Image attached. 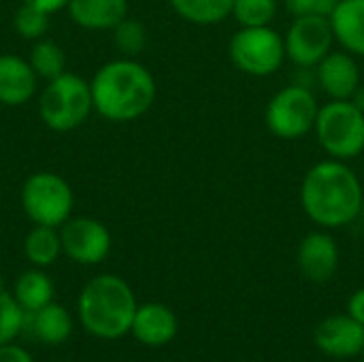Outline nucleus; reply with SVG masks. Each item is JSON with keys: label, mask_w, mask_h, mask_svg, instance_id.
Segmentation results:
<instances>
[{"label": "nucleus", "mask_w": 364, "mask_h": 362, "mask_svg": "<svg viewBox=\"0 0 364 362\" xmlns=\"http://www.w3.org/2000/svg\"><path fill=\"white\" fill-rule=\"evenodd\" d=\"M23 2L30 4V6H36V9H41V11L49 13V15H53V13H60L62 9H68L70 0H23Z\"/></svg>", "instance_id": "obj_30"}, {"label": "nucleus", "mask_w": 364, "mask_h": 362, "mask_svg": "<svg viewBox=\"0 0 364 362\" xmlns=\"http://www.w3.org/2000/svg\"><path fill=\"white\" fill-rule=\"evenodd\" d=\"M23 333H30L41 344L60 346L73 333V318H70V314L62 305L49 303V305H45L38 312H32V314L28 312L26 331Z\"/></svg>", "instance_id": "obj_18"}, {"label": "nucleus", "mask_w": 364, "mask_h": 362, "mask_svg": "<svg viewBox=\"0 0 364 362\" xmlns=\"http://www.w3.org/2000/svg\"><path fill=\"white\" fill-rule=\"evenodd\" d=\"M136 297L126 280L113 273L92 277L79 292L77 314L83 329L102 341H115L130 333Z\"/></svg>", "instance_id": "obj_3"}, {"label": "nucleus", "mask_w": 364, "mask_h": 362, "mask_svg": "<svg viewBox=\"0 0 364 362\" xmlns=\"http://www.w3.org/2000/svg\"><path fill=\"white\" fill-rule=\"evenodd\" d=\"M49 23H51V15L36 9V6H30V4H21L15 15H13V28L15 32L26 38V41H38V38H45L47 30H49Z\"/></svg>", "instance_id": "obj_26"}, {"label": "nucleus", "mask_w": 364, "mask_h": 362, "mask_svg": "<svg viewBox=\"0 0 364 362\" xmlns=\"http://www.w3.org/2000/svg\"><path fill=\"white\" fill-rule=\"evenodd\" d=\"M305 215L324 230H337L360 218L364 188L350 162L326 158L307 169L299 190Z\"/></svg>", "instance_id": "obj_1"}, {"label": "nucleus", "mask_w": 364, "mask_h": 362, "mask_svg": "<svg viewBox=\"0 0 364 362\" xmlns=\"http://www.w3.org/2000/svg\"><path fill=\"white\" fill-rule=\"evenodd\" d=\"M279 13V0H235L232 17L239 26H273Z\"/></svg>", "instance_id": "obj_23"}, {"label": "nucleus", "mask_w": 364, "mask_h": 362, "mask_svg": "<svg viewBox=\"0 0 364 362\" xmlns=\"http://www.w3.org/2000/svg\"><path fill=\"white\" fill-rule=\"evenodd\" d=\"M0 292H4V280L0 277Z\"/></svg>", "instance_id": "obj_32"}, {"label": "nucleus", "mask_w": 364, "mask_h": 362, "mask_svg": "<svg viewBox=\"0 0 364 362\" xmlns=\"http://www.w3.org/2000/svg\"><path fill=\"white\" fill-rule=\"evenodd\" d=\"M90 87L94 111L113 124L143 117L158 96L151 70L134 58H117L102 64L94 73Z\"/></svg>", "instance_id": "obj_2"}, {"label": "nucleus", "mask_w": 364, "mask_h": 362, "mask_svg": "<svg viewBox=\"0 0 364 362\" xmlns=\"http://www.w3.org/2000/svg\"><path fill=\"white\" fill-rule=\"evenodd\" d=\"M23 256L36 269L51 267L62 256L60 228L34 224L23 239Z\"/></svg>", "instance_id": "obj_19"}, {"label": "nucleus", "mask_w": 364, "mask_h": 362, "mask_svg": "<svg viewBox=\"0 0 364 362\" xmlns=\"http://www.w3.org/2000/svg\"><path fill=\"white\" fill-rule=\"evenodd\" d=\"M68 15L83 30H113L128 17V0H70Z\"/></svg>", "instance_id": "obj_17"}, {"label": "nucleus", "mask_w": 364, "mask_h": 362, "mask_svg": "<svg viewBox=\"0 0 364 362\" xmlns=\"http://www.w3.org/2000/svg\"><path fill=\"white\" fill-rule=\"evenodd\" d=\"M168 4L188 23L218 26L232 17L235 0H168Z\"/></svg>", "instance_id": "obj_21"}, {"label": "nucleus", "mask_w": 364, "mask_h": 362, "mask_svg": "<svg viewBox=\"0 0 364 362\" xmlns=\"http://www.w3.org/2000/svg\"><path fill=\"white\" fill-rule=\"evenodd\" d=\"M179 331L177 316L162 303H145L136 307L130 333L132 337L149 348H162L175 339Z\"/></svg>", "instance_id": "obj_14"}, {"label": "nucleus", "mask_w": 364, "mask_h": 362, "mask_svg": "<svg viewBox=\"0 0 364 362\" xmlns=\"http://www.w3.org/2000/svg\"><path fill=\"white\" fill-rule=\"evenodd\" d=\"M350 100H352V102H354V105H356V107H358V109L364 113V83L358 85V90L352 94V98H350Z\"/></svg>", "instance_id": "obj_31"}, {"label": "nucleus", "mask_w": 364, "mask_h": 362, "mask_svg": "<svg viewBox=\"0 0 364 362\" xmlns=\"http://www.w3.org/2000/svg\"><path fill=\"white\" fill-rule=\"evenodd\" d=\"M53 282L51 277L43 271V269H28L23 271L17 282H15V290L13 297L17 299V303L26 309V312H38L45 305L53 303Z\"/></svg>", "instance_id": "obj_20"}, {"label": "nucleus", "mask_w": 364, "mask_h": 362, "mask_svg": "<svg viewBox=\"0 0 364 362\" xmlns=\"http://www.w3.org/2000/svg\"><path fill=\"white\" fill-rule=\"evenodd\" d=\"M314 341L331 358H356L364 350V326L350 314H337L316 326Z\"/></svg>", "instance_id": "obj_12"}, {"label": "nucleus", "mask_w": 364, "mask_h": 362, "mask_svg": "<svg viewBox=\"0 0 364 362\" xmlns=\"http://www.w3.org/2000/svg\"><path fill=\"white\" fill-rule=\"evenodd\" d=\"M320 102L311 87L288 83L277 90L264 109V124L269 132L282 141H299L314 132Z\"/></svg>", "instance_id": "obj_6"}, {"label": "nucleus", "mask_w": 364, "mask_h": 362, "mask_svg": "<svg viewBox=\"0 0 364 362\" xmlns=\"http://www.w3.org/2000/svg\"><path fill=\"white\" fill-rule=\"evenodd\" d=\"M316 83L326 94L328 100H350L352 94L363 83L360 66L356 55L346 49L331 51L316 68Z\"/></svg>", "instance_id": "obj_13"}, {"label": "nucleus", "mask_w": 364, "mask_h": 362, "mask_svg": "<svg viewBox=\"0 0 364 362\" xmlns=\"http://www.w3.org/2000/svg\"><path fill=\"white\" fill-rule=\"evenodd\" d=\"M314 134L328 158L352 162L364 154V113L352 100H328L320 105Z\"/></svg>", "instance_id": "obj_5"}, {"label": "nucleus", "mask_w": 364, "mask_h": 362, "mask_svg": "<svg viewBox=\"0 0 364 362\" xmlns=\"http://www.w3.org/2000/svg\"><path fill=\"white\" fill-rule=\"evenodd\" d=\"M28 312L17 303L13 292H0V346L15 344V339L26 331Z\"/></svg>", "instance_id": "obj_24"}, {"label": "nucleus", "mask_w": 364, "mask_h": 362, "mask_svg": "<svg viewBox=\"0 0 364 362\" xmlns=\"http://www.w3.org/2000/svg\"><path fill=\"white\" fill-rule=\"evenodd\" d=\"M282 2L292 17H305V15L331 17L339 0H282Z\"/></svg>", "instance_id": "obj_27"}, {"label": "nucleus", "mask_w": 364, "mask_h": 362, "mask_svg": "<svg viewBox=\"0 0 364 362\" xmlns=\"http://www.w3.org/2000/svg\"><path fill=\"white\" fill-rule=\"evenodd\" d=\"M328 19L335 43L348 53L364 58V0H339Z\"/></svg>", "instance_id": "obj_16"}, {"label": "nucleus", "mask_w": 364, "mask_h": 362, "mask_svg": "<svg viewBox=\"0 0 364 362\" xmlns=\"http://www.w3.org/2000/svg\"><path fill=\"white\" fill-rule=\"evenodd\" d=\"M360 218H363V222H364V201H363V209H360Z\"/></svg>", "instance_id": "obj_33"}, {"label": "nucleus", "mask_w": 364, "mask_h": 362, "mask_svg": "<svg viewBox=\"0 0 364 362\" xmlns=\"http://www.w3.org/2000/svg\"><path fill=\"white\" fill-rule=\"evenodd\" d=\"M360 356H363V362H364V350H363V354H360Z\"/></svg>", "instance_id": "obj_34"}, {"label": "nucleus", "mask_w": 364, "mask_h": 362, "mask_svg": "<svg viewBox=\"0 0 364 362\" xmlns=\"http://www.w3.org/2000/svg\"><path fill=\"white\" fill-rule=\"evenodd\" d=\"M228 55L241 73L250 77H271L286 62L284 34L273 26H239L230 36Z\"/></svg>", "instance_id": "obj_8"}, {"label": "nucleus", "mask_w": 364, "mask_h": 362, "mask_svg": "<svg viewBox=\"0 0 364 362\" xmlns=\"http://www.w3.org/2000/svg\"><path fill=\"white\" fill-rule=\"evenodd\" d=\"M28 62L34 68L36 77L45 79V81H51V79L66 73V53L51 38L34 41L32 49H30V55H28Z\"/></svg>", "instance_id": "obj_22"}, {"label": "nucleus", "mask_w": 364, "mask_h": 362, "mask_svg": "<svg viewBox=\"0 0 364 362\" xmlns=\"http://www.w3.org/2000/svg\"><path fill=\"white\" fill-rule=\"evenodd\" d=\"M62 254L77 265L94 267L100 265L111 252V233L96 218H70L60 226Z\"/></svg>", "instance_id": "obj_10"}, {"label": "nucleus", "mask_w": 364, "mask_h": 362, "mask_svg": "<svg viewBox=\"0 0 364 362\" xmlns=\"http://www.w3.org/2000/svg\"><path fill=\"white\" fill-rule=\"evenodd\" d=\"M111 32H113V45L124 58H134L147 47V28L134 17L122 19Z\"/></svg>", "instance_id": "obj_25"}, {"label": "nucleus", "mask_w": 364, "mask_h": 362, "mask_svg": "<svg viewBox=\"0 0 364 362\" xmlns=\"http://www.w3.org/2000/svg\"><path fill=\"white\" fill-rule=\"evenodd\" d=\"M348 314L364 326V288L356 290L348 301Z\"/></svg>", "instance_id": "obj_29"}, {"label": "nucleus", "mask_w": 364, "mask_h": 362, "mask_svg": "<svg viewBox=\"0 0 364 362\" xmlns=\"http://www.w3.org/2000/svg\"><path fill=\"white\" fill-rule=\"evenodd\" d=\"M21 209L32 224L60 228L73 218L75 194L70 183L51 171L32 173L21 186Z\"/></svg>", "instance_id": "obj_7"}, {"label": "nucleus", "mask_w": 364, "mask_h": 362, "mask_svg": "<svg viewBox=\"0 0 364 362\" xmlns=\"http://www.w3.org/2000/svg\"><path fill=\"white\" fill-rule=\"evenodd\" d=\"M339 245L331 233L314 230L303 237L296 250V265L303 273L314 284H326L335 277L339 269Z\"/></svg>", "instance_id": "obj_11"}, {"label": "nucleus", "mask_w": 364, "mask_h": 362, "mask_svg": "<svg viewBox=\"0 0 364 362\" xmlns=\"http://www.w3.org/2000/svg\"><path fill=\"white\" fill-rule=\"evenodd\" d=\"M0 362H34L30 352H26L23 348L15 346V344H6L0 346Z\"/></svg>", "instance_id": "obj_28"}, {"label": "nucleus", "mask_w": 364, "mask_h": 362, "mask_svg": "<svg viewBox=\"0 0 364 362\" xmlns=\"http://www.w3.org/2000/svg\"><path fill=\"white\" fill-rule=\"evenodd\" d=\"M38 87V77L28 58L0 53V105L21 107L32 100Z\"/></svg>", "instance_id": "obj_15"}, {"label": "nucleus", "mask_w": 364, "mask_h": 362, "mask_svg": "<svg viewBox=\"0 0 364 362\" xmlns=\"http://www.w3.org/2000/svg\"><path fill=\"white\" fill-rule=\"evenodd\" d=\"M94 111L90 81L75 73H64L43 87L38 96L41 122L53 132H70L87 122Z\"/></svg>", "instance_id": "obj_4"}, {"label": "nucleus", "mask_w": 364, "mask_h": 362, "mask_svg": "<svg viewBox=\"0 0 364 362\" xmlns=\"http://www.w3.org/2000/svg\"><path fill=\"white\" fill-rule=\"evenodd\" d=\"M286 60H290L296 68H316L335 45V34L328 17L305 15L292 17L286 34Z\"/></svg>", "instance_id": "obj_9"}]
</instances>
